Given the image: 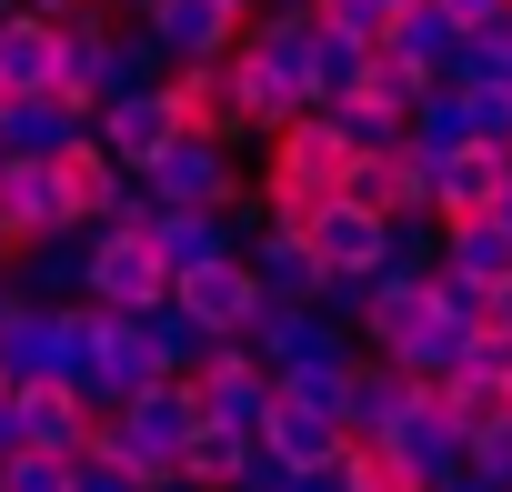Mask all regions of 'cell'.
Returning <instances> with one entry per match:
<instances>
[{"mask_svg": "<svg viewBox=\"0 0 512 492\" xmlns=\"http://www.w3.org/2000/svg\"><path fill=\"white\" fill-rule=\"evenodd\" d=\"M322 21H332V31H352V41H372V51H382V41H392V21H402V11H392V0H322Z\"/></svg>", "mask_w": 512, "mask_h": 492, "instance_id": "cell-36", "label": "cell"}, {"mask_svg": "<svg viewBox=\"0 0 512 492\" xmlns=\"http://www.w3.org/2000/svg\"><path fill=\"white\" fill-rule=\"evenodd\" d=\"M11 402H21V442L31 452H81L91 442V402H81V382H11Z\"/></svg>", "mask_w": 512, "mask_h": 492, "instance_id": "cell-21", "label": "cell"}, {"mask_svg": "<svg viewBox=\"0 0 512 492\" xmlns=\"http://www.w3.org/2000/svg\"><path fill=\"white\" fill-rule=\"evenodd\" d=\"M332 492H422V482L402 472V452H392V442H342V462H332Z\"/></svg>", "mask_w": 512, "mask_h": 492, "instance_id": "cell-31", "label": "cell"}, {"mask_svg": "<svg viewBox=\"0 0 512 492\" xmlns=\"http://www.w3.org/2000/svg\"><path fill=\"white\" fill-rule=\"evenodd\" d=\"M442 262H452L462 282H492V292H512V211L442 221Z\"/></svg>", "mask_w": 512, "mask_h": 492, "instance_id": "cell-23", "label": "cell"}, {"mask_svg": "<svg viewBox=\"0 0 512 492\" xmlns=\"http://www.w3.org/2000/svg\"><path fill=\"white\" fill-rule=\"evenodd\" d=\"M0 312H11V272H0Z\"/></svg>", "mask_w": 512, "mask_h": 492, "instance_id": "cell-41", "label": "cell"}, {"mask_svg": "<svg viewBox=\"0 0 512 492\" xmlns=\"http://www.w3.org/2000/svg\"><path fill=\"white\" fill-rule=\"evenodd\" d=\"M81 272H91V231H61V241H31L11 262V292L21 302H81Z\"/></svg>", "mask_w": 512, "mask_h": 492, "instance_id": "cell-24", "label": "cell"}, {"mask_svg": "<svg viewBox=\"0 0 512 492\" xmlns=\"http://www.w3.org/2000/svg\"><path fill=\"white\" fill-rule=\"evenodd\" d=\"M141 11H151V0H141ZM141 11H131V21H141Z\"/></svg>", "mask_w": 512, "mask_h": 492, "instance_id": "cell-45", "label": "cell"}, {"mask_svg": "<svg viewBox=\"0 0 512 492\" xmlns=\"http://www.w3.org/2000/svg\"><path fill=\"white\" fill-rule=\"evenodd\" d=\"M382 442L402 452V472H412V482H452V472H462V442H472V432H462V422H452V412L432 402V382H422V402H412V412H402V422H392Z\"/></svg>", "mask_w": 512, "mask_h": 492, "instance_id": "cell-20", "label": "cell"}, {"mask_svg": "<svg viewBox=\"0 0 512 492\" xmlns=\"http://www.w3.org/2000/svg\"><path fill=\"white\" fill-rule=\"evenodd\" d=\"M452 141H472V101H462V81H432L412 101V151H452Z\"/></svg>", "mask_w": 512, "mask_h": 492, "instance_id": "cell-30", "label": "cell"}, {"mask_svg": "<svg viewBox=\"0 0 512 492\" xmlns=\"http://www.w3.org/2000/svg\"><path fill=\"white\" fill-rule=\"evenodd\" d=\"M342 181H352V141H342V121H332V111H302V121L262 131V181H251V201H262V211L302 221V211H312V201H332Z\"/></svg>", "mask_w": 512, "mask_h": 492, "instance_id": "cell-1", "label": "cell"}, {"mask_svg": "<svg viewBox=\"0 0 512 492\" xmlns=\"http://www.w3.org/2000/svg\"><path fill=\"white\" fill-rule=\"evenodd\" d=\"M502 372H512V322H482L472 352H462V382H492L502 392Z\"/></svg>", "mask_w": 512, "mask_h": 492, "instance_id": "cell-37", "label": "cell"}, {"mask_svg": "<svg viewBox=\"0 0 512 492\" xmlns=\"http://www.w3.org/2000/svg\"><path fill=\"white\" fill-rule=\"evenodd\" d=\"M0 91H61V21L41 11L0 21Z\"/></svg>", "mask_w": 512, "mask_h": 492, "instance_id": "cell-22", "label": "cell"}, {"mask_svg": "<svg viewBox=\"0 0 512 492\" xmlns=\"http://www.w3.org/2000/svg\"><path fill=\"white\" fill-rule=\"evenodd\" d=\"M502 402H512V372H502Z\"/></svg>", "mask_w": 512, "mask_h": 492, "instance_id": "cell-43", "label": "cell"}, {"mask_svg": "<svg viewBox=\"0 0 512 492\" xmlns=\"http://www.w3.org/2000/svg\"><path fill=\"white\" fill-rule=\"evenodd\" d=\"M362 211H382V221H402V211H432L422 201V151L402 141V151H372V161H352V181H342Z\"/></svg>", "mask_w": 512, "mask_h": 492, "instance_id": "cell-26", "label": "cell"}, {"mask_svg": "<svg viewBox=\"0 0 512 492\" xmlns=\"http://www.w3.org/2000/svg\"><path fill=\"white\" fill-rule=\"evenodd\" d=\"M251 442H262V452L302 482V472H332L352 432H342V412H322V402H302V392H282V382H272V412H262V432H251Z\"/></svg>", "mask_w": 512, "mask_h": 492, "instance_id": "cell-12", "label": "cell"}, {"mask_svg": "<svg viewBox=\"0 0 512 492\" xmlns=\"http://www.w3.org/2000/svg\"><path fill=\"white\" fill-rule=\"evenodd\" d=\"M412 402H422V382H412L402 362L362 352V362H352V382H342V432H352V442H382V432H392Z\"/></svg>", "mask_w": 512, "mask_h": 492, "instance_id": "cell-18", "label": "cell"}, {"mask_svg": "<svg viewBox=\"0 0 512 492\" xmlns=\"http://www.w3.org/2000/svg\"><path fill=\"white\" fill-rule=\"evenodd\" d=\"M81 131H91V111L61 91H0V161H61Z\"/></svg>", "mask_w": 512, "mask_h": 492, "instance_id": "cell-15", "label": "cell"}, {"mask_svg": "<svg viewBox=\"0 0 512 492\" xmlns=\"http://www.w3.org/2000/svg\"><path fill=\"white\" fill-rule=\"evenodd\" d=\"M191 412L221 422V432H262V412H272V372L251 362V342H211V352L191 362Z\"/></svg>", "mask_w": 512, "mask_h": 492, "instance_id": "cell-9", "label": "cell"}, {"mask_svg": "<svg viewBox=\"0 0 512 492\" xmlns=\"http://www.w3.org/2000/svg\"><path fill=\"white\" fill-rule=\"evenodd\" d=\"M141 342H151V372H171V382H191V362L211 352V342H201L171 302H161V312H141Z\"/></svg>", "mask_w": 512, "mask_h": 492, "instance_id": "cell-32", "label": "cell"}, {"mask_svg": "<svg viewBox=\"0 0 512 492\" xmlns=\"http://www.w3.org/2000/svg\"><path fill=\"white\" fill-rule=\"evenodd\" d=\"M302 241H312V262H322V272H382L392 221H382V211H362L352 191H332V201H312V211H302Z\"/></svg>", "mask_w": 512, "mask_h": 492, "instance_id": "cell-14", "label": "cell"}, {"mask_svg": "<svg viewBox=\"0 0 512 492\" xmlns=\"http://www.w3.org/2000/svg\"><path fill=\"white\" fill-rule=\"evenodd\" d=\"M462 472H482V482H502V492H512V412L472 422V442H462Z\"/></svg>", "mask_w": 512, "mask_h": 492, "instance_id": "cell-34", "label": "cell"}, {"mask_svg": "<svg viewBox=\"0 0 512 492\" xmlns=\"http://www.w3.org/2000/svg\"><path fill=\"white\" fill-rule=\"evenodd\" d=\"M81 302H101V312H161V302H171V262L151 252V231H141V221H91Z\"/></svg>", "mask_w": 512, "mask_h": 492, "instance_id": "cell-2", "label": "cell"}, {"mask_svg": "<svg viewBox=\"0 0 512 492\" xmlns=\"http://www.w3.org/2000/svg\"><path fill=\"white\" fill-rule=\"evenodd\" d=\"M171 312H181L201 342H241L251 312H262V272H251L241 252H231V262H201V272H171Z\"/></svg>", "mask_w": 512, "mask_h": 492, "instance_id": "cell-8", "label": "cell"}, {"mask_svg": "<svg viewBox=\"0 0 512 492\" xmlns=\"http://www.w3.org/2000/svg\"><path fill=\"white\" fill-rule=\"evenodd\" d=\"M442 11H452V31H462V41H472V31H492V21H502V11H512V0H442Z\"/></svg>", "mask_w": 512, "mask_h": 492, "instance_id": "cell-38", "label": "cell"}, {"mask_svg": "<svg viewBox=\"0 0 512 492\" xmlns=\"http://www.w3.org/2000/svg\"><path fill=\"white\" fill-rule=\"evenodd\" d=\"M0 382H81V302H21L0 312Z\"/></svg>", "mask_w": 512, "mask_h": 492, "instance_id": "cell-4", "label": "cell"}, {"mask_svg": "<svg viewBox=\"0 0 512 492\" xmlns=\"http://www.w3.org/2000/svg\"><path fill=\"white\" fill-rule=\"evenodd\" d=\"M462 101H472V141H512V81H482V71H452Z\"/></svg>", "mask_w": 512, "mask_h": 492, "instance_id": "cell-33", "label": "cell"}, {"mask_svg": "<svg viewBox=\"0 0 512 492\" xmlns=\"http://www.w3.org/2000/svg\"><path fill=\"white\" fill-rule=\"evenodd\" d=\"M0 392H11V382H0Z\"/></svg>", "mask_w": 512, "mask_h": 492, "instance_id": "cell-47", "label": "cell"}, {"mask_svg": "<svg viewBox=\"0 0 512 492\" xmlns=\"http://www.w3.org/2000/svg\"><path fill=\"white\" fill-rule=\"evenodd\" d=\"M61 231H91L71 161H0V241L31 252V241H61Z\"/></svg>", "mask_w": 512, "mask_h": 492, "instance_id": "cell-5", "label": "cell"}, {"mask_svg": "<svg viewBox=\"0 0 512 492\" xmlns=\"http://www.w3.org/2000/svg\"><path fill=\"white\" fill-rule=\"evenodd\" d=\"M241 342H251V362H262L272 382L302 372V362H352V352H362V332H342L322 302H272V292H262V312H251Z\"/></svg>", "mask_w": 512, "mask_h": 492, "instance_id": "cell-6", "label": "cell"}, {"mask_svg": "<svg viewBox=\"0 0 512 492\" xmlns=\"http://www.w3.org/2000/svg\"><path fill=\"white\" fill-rule=\"evenodd\" d=\"M171 101H181V131H211V141H251V101H241L231 61H191V71H171Z\"/></svg>", "mask_w": 512, "mask_h": 492, "instance_id": "cell-19", "label": "cell"}, {"mask_svg": "<svg viewBox=\"0 0 512 492\" xmlns=\"http://www.w3.org/2000/svg\"><path fill=\"white\" fill-rule=\"evenodd\" d=\"M392 11H412V0H392Z\"/></svg>", "mask_w": 512, "mask_h": 492, "instance_id": "cell-44", "label": "cell"}, {"mask_svg": "<svg viewBox=\"0 0 512 492\" xmlns=\"http://www.w3.org/2000/svg\"><path fill=\"white\" fill-rule=\"evenodd\" d=\"M11 452H31V442H21V402L0 392V462H11Z\"/></svg>", "mask_w": 512, "mask_h": 492, "instance_id": "cell-39", "label": "cell"}, {"mask_svg": "<svg viewBox=\"0 0 512 492\" xmlns=\"http://www.w3.org/2000/svg\"><path fill=\"white\" fill-rule=\"evenodd\" d=\"M422 492H442V482H422Z\"/></svg>", "mask_w": 512, "mask_h": 492, "instance_id": "cell-46", "label": "cell"}, {"mask_svg": "<svg viewBox=\"0 0 512 492\" xmlns=\"http://www.w3.org/2000/svg\"><path fill=\"white\" fill-rule=\"evenodd\" d=\"M332 121H342L352 161H372V151H402V141H412V111H392V101H372V91H352Z\"/></svg>", "mask_w": 512, "mask_h": 492, "instance_id": "cell-29", "label": "cell"}, {"mask_svg": "<svg viewBox=\"0 0 512 492\" xmlns=\"http://www.w3.org/2000/svg\"><path fill=\"white\" fill-rule=\"evenodd\" d=\"M141 181H151V201H181V211H251L241 141H211V131H171V151Z\"/></svg>", "mask_w": 512, "mask_h": 492, "instance_id": "cell-3", "label": "cell"}, {"mask_svg": "<svg viewBox=\"0 0 512 492\" xmlns=\"http://www.w3.org/2000/svg\"><path fill=\"white\" fill-rule=\"evenodd\" d=\"M241 262L262 272V292L272 302H322V262H312V241H302V221H282V211H251V241H241Z\"/></svg>", "mask_w": 512, "mask_h": 492, "instance_id": "cell-16", "label": "cell"}, {"mask_svg": "<svg viewBox=\"0 0 512 492\" xmlns=\"http://www.w3.org/2000/svg\"><path fill=\"white\" fill-rule=\"evenodd\" d=\"M141 231H151V252L171 272H201V262H231L241 241H251V211H181V201H161Z\"/></svg>", "mask_w": 512, "mask_h": 492, "instance_id": "cell-17", "label": "cell"}, {"mask_svg": "<svg viewBox=\"0 0 512 492\" xmlns=\"http://www.w3.org/2000/svg\"><path fill=\"white\" fill-rule=\"evenodd\" d=\"M502 322H512V292H502Z\"/></svg>", "mask_w": 512, "mask_h": 492, "instance_id": "cell-42", "label": "cell"}, {"mask_svg": "<svg viewBox=\"0 0 512 492\" xmlns=\"http://www.w3.org/2000/svg\"><path fill=\"white\" fill-rule=\"evenodd\" d=\"M372 81V41H352V31H312V111H342L352 91Z\"/></svg>", "mask_w": 512, "mask_h": 492, "instance_id": "cell-28", "label": "cell"}, {"mask_svg": "<svg viewBox=\"0 0 512 492\" xmlns=\"http://www.w3.org/2000/svg\"><path fill=\"white\" fill-rule=\"evenodd\" d=\"M392 61H412L422 81H452L462 71V31H452V11H442V0H412V11L392 21V41H382Z\"/></svg>", "mask_w": 512, "mask_h": 492, "instance_id": "cell-25", "label": "cell"}, {"mask_svg": "<svg viewBox=\"0 0 512 492\" xmlns=\"http://www.w3.org/2000/svg\"><path fill=\"white\" fill-rule=\"evenodd\" d=\"M141 382H161V372H151V342H141V312L81 302V402L111 412V402H131Z\"/></svg>", "mask_w": 512, "mask_h": 492, "instance_id": "cell-7", "label": "cell"}, {"mask_svg": "<svg viewBox=\"0 0 512 492\" xmlns=\"http://www.w3.org/2000/svg\"><path fill=\"white\" fill-rule=\"evenodd\" d=\"M502 181H512V151H502V141L422 151V201H432V221H472V211H492V201H502Z\"/></svg>", "mask_w": 512, "mask_h": 492, "instance_id": "cell-10", "label": "cell"}, {"mask_svg": "<svg viewBox=\"0 0 512 492\" xmlns=\"http://www.w3.org/2000/svg\"><path fill=\"white\" fill-rule=\"evenodd\" d=\"M442 492H502V482H482V472H452V482H442Z\"/></svg>", "mask_w": 512, "mask_h": 492, "instance_id": "cell-40", "label": "cell"}, {"mask_svg": "<svg viewBox=\"0 0 512 492\" xmlns=\"http://www.w3.org/2000/svg\"><path fill=\"white\" fill-rule=\"evenodd\" d=\"M0 492H71V452H11L0 462Z\"/></svg>", "mask_w": 512, "mask_h": 492, "instance_id": "cell-35", "label": "cell"}, {"mask_svg": "<svg viewBox=\"0 0 512 492\" xmlns=\"http://www.w3.org/2000/svg\"><path fill=\"white\" fill-rule=\"evenodd\" d=\"M241 472H251V432H221V422H191V442H181L171 482H181V492H241Z\"/></svg>", "mask_w": 512, "mask_h": 492, "instance_id": "cell-27", "label": "cell"}, {"mask_svg": "<svg viewBox=\"0 0 512 492\" xmlns=\"http://www.w3.org/2000/svg\"><path fill=\"white\" fill-rule=\"evenodd\" d=\"M151 41H161V61L171 71H191V61H231L241 51V31H251V11L241 0H151Z\"/></svg>", "mask_w": 512, "mask_h": 492, "instance_id": "cell-11", "label": "cell"}, {"mask_svg": "<svg viewBox=\"0 0 512 492\" xmlns=\"http://www.w3.org/2000/svg\"><path fill=\"white\" fill-rule=\"evenodd\" d=\"M171 131H181V101H171V81H151V91H121V101H101V111H91V141H101L121 171H151V161L171 151Z\"/></svg>", "mask_w": 512, "mask_h": 492, "instance_id": "cell-13", "label": "cell"}]
</instances>
